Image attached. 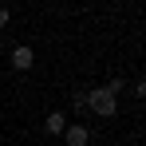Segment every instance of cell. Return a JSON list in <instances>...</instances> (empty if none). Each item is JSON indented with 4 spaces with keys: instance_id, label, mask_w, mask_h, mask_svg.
Returning <instances> with one entry per match:
<instances>
[{
    "instance_id": "cell-9",
    "label": "cell",
    "mask_w": 146,
    "mask_h": 146,
    "mask_svg": "<svg viewBox=\"0 0 146 146\" xmlns=\"http://www.w3.org/2000/svg\"><path fill=\"white\" fill-rule=\"evenodd\" d=\"M0 48H4V36H0Z\"/></svg>"
},
{
    "instance_id": "cell-1",
    "label": "cell",
    "mask_w": 146,
    "mask_h": 146,
    "mask_svg": "<svg viewBox=\"0 0 146 146\" xmlns=\"http://www.w3.org/2000/svg\"><path fill=\"white\" fill-rule=\"evenodd\" d=\"M87 111L99 119H115L119 115V99L111 95L107 87H87Z\"/></svg>"
},
{
    "instance_id": "cell-3",
    "label": "cell",
    "mask_w": 146,
    "mask_h": 146,
    "mask_svg": "<svg viewBox=\"0 0 146 146\" xmlns=\"http://www.w3.org/2000/svg\"><path fill=\"white\" fill-rule=\"evenodd\" d=\"M63 142H67V146H87V142H91V130H87L83 122H75V126L67 122V130H63Z\"/></svg>"
},
{
    "instance_id": "cell-8",
    "label": "cell",
    "mask_w": 146,
    "mask_h": 146,
    "mask_svg": "<svg viewBox=\"0 0 146 146\" xmlns=\"http://www.w3.org/2000/svg\"><path fill=\"white\" fill-rule=\"evenodd\" d=\"M8 20H12V12H8V8H0V28H8Z\"/></svg>"
},
{
    "instance_id": "cell-4",
    "label": "cell",
    "mask_w": 146,
    "mask_h": 146,
    "mask_svg": "<svg viewBox=\"0 0 146 146\" xmlns=\"http://www.w3.org/2000/svg\"><path fill=\"white\" fill-rule=\"evenodd\" d=\"M32 63H36V51L28 48V44H16V48H12V67H16V71H28Z\"/></svg>"
},
{
    "instance_id": "cell-6",
    "label": "cell",
    "mask_w": 146,
    "mask_h": 146,
    "mask_svg": "<svg viewBox=\"0 0 146 146\" xmlns=\"http://www.w3.org/2000/svg\"><path fill=\"white\" fill-rule=\"evenodd\" d=\"M71 111H87V91H83V87L71 95Z\"/></svg>"
},
{
    "instance_id": "cell-5",
    "label": "cell",
    "mask_w": 146,
    "mask_h": 146,
    "mask_svg": "<svg viewBox=\"0 0 146 146\" xmlns=\"http://www.w3.org/2000/svg\"><path fill=\"white\" fill-rule=\"evenodd\" d=\"M103 87H107V91H111V95L119 99L122 91H126V79H122V75H115V79H107V83H103Z\"/></svg>"
},
{
    "instance_id": "cell-7",
    "label": "cell",
    "mask_w": 146,
    "mask_h": 146,
    "mask_svg": "<svg viewBox=\"0 0 146 146\" xmlns=\"http://www.w3.org/2000/svg\"><path fill=\"white\" fill-rule=\"evenodd\" d=\"M134 99H142V103H146V79H138V83H134Z\"/></svg>"
},
{
    "instance_id": "cell-2",
    "label": "cell",
    "mask_w": 146,
    "mask_h": 146,
    "mask_svg": "<svg viewBox=\"0 0 146 146\" xmlns=\"http://www.w3.org/2000/svg\"><path fill=\"white\" fill-rule=\"evenodd\" d=\"M63 130H67V115H63V111H48V119H44V134L63 138Z\"/></svg>"
}]
</instances>
